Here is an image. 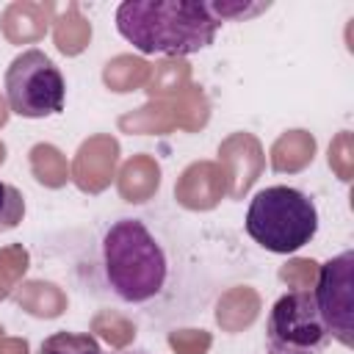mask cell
Listing matches in <instances>:
<instances>
[{
    "mask_svg": "<svg viewBox=\"0 0 354 354\" xmlns=\"http://www.w3.org/2000/svg\"><path fill=\"white\" fill-rule=\"evenodd\" d=\"M221 28L205 0H124L116 8V30L144 55H194L207 50Z\"/></svg>",
    "mask_w": 354,
    "mask_h": 354,
    "instance_id": "obj_1",
    "label": "cell"
},
{
    "mask_svg": "<svg viewBox=\"0 0 354 354\" xmlns=\"http://www.w3.org/2000/svg\"><path fill=\"white\" fill-rule=\"evenodd\" d=\"M102 274L113 296L144 304L163 290L169 260L141 218H119L102 235Z\"/></svg>",
    "mask_w": 354,
    "mask_h": 354,
    "instance_id": "obj_2",
    "label": "cell"
},
{
    "mask_svg": "<svg viewBox=\"0 0 354 354\" xmlns=\"http://www.w3.org/2000/svg\"><path fill=\"white\" fill-rule=\"evenodd\" d=\"M243 227L266 252L290 254L315 238L318 210L304 191L290 185H268L252 196Z\"/></svg>",
    "mask_w": 354,
    "mask_h": 354,
    "instance_id": "obj_3",
    "label": "cell"
},
{
    "mask_svg": "<svg viewBox=\"0 0 354 354\" xmlns=\"http://www.w3.org/2000/svg\"><path fill=\"white\" fill-rule=\"evenodd\" d=\"M8 108L22 119H44L64 111L66 83L50 55L30 47L19 53L6 69Z\"/></svg>",
    "mask_w": 354,
    "mask_h": 354,
    "instance_id": "obj_4",
    "label": "cell"
},
{
    "mask_svg": "<svg viewBox=\"0 0 354 354\" xmlns=\"http://www.w3.org/2000/svg\"><path fill=\"white\" fill-rule=\"evenodd\" d=\"M329 340L313 290H288L274 301L266 321L268 354H324Z\"/></svg>",
    "mask_w": 354,
    "mask_h": 354,
    "instance_id": "obj_5",
    "label": "cell"
},
{
    "mask_svg": "<svg viewBox=\"0 0 354 354\" xmlns=\"http://www.w3.org/2000/svg\"><path fill=\"white\" fill-rule=\"evenodd\" d=\"M313 296L329 329V337H335L343 346H351V313H354V252L351 249L340 252L337 257L321 266Z\"/></svg>",
    "mask_w": 354,
    "mask_h": 354,
    "instance_id": "obj_6",
    "label": "cell"
},
{
    "mask_svg": "<svg viewBox=\"0 0 354 354\" xmlns=\"http://www.w3.org/2000/svg\"><path fill=\"white\" fill-rule=\"evenodd\" d=\"M41 354H105V351L94 335L64 329L41 340Z\"/></svg>",
    "mask_w": 354,
    "mask_h": 354,
    "instance_id": "obj_7",
    "label": "cell"
},
{
    "mask_svg": "<svg viewBox=\"0 0 354 354\" xmlns=\"http://www.w3.org/2000/svg\"><path fill=\"white\" fill-rule=\"evenodd\" d=\"M25 216V196L11 183L0 180V232L14 230Z\"/></svg>",
    "mask_w": 354,
    "mask_h": 354,
    "instance_id": "obj_8",
    "label": "cell"
},
{
    "mask_svg": "<svg viewBox=\"0 0 354 354\" xmlns=\"http://www.w3.org/2000/svg\"><path fill=\"white\" fill-rule=\"evenodd\" d=\"M122 354H149V351H141V348H130V351H122Z\"/></svg>",
    "mask_w": 354,
    "mask_h": 354,
    "instance_id": "obj_9",
    "label": "cell"
}]
</instances>
